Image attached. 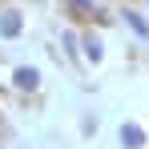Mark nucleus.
<instances>
[{
	"label": "nucleus",
	"mask_w": 149,
	"mask_h": 149,
	"mask_svg": "<svg viewBox=\"0 0 149 149\" xmlns=\"http://www.w3.org/2000/svg\"><path fill=\"white\" fill-rule=\"evenodd\" d=\"M12 85H16L20 93H36V89H40V69H32V65H20V69L12 73Z\"/></svg>",
	"instance_id": "nucleus-1"
},
{
	"label": "nucleus",
	"mask_w": 149,
	"mask_h": 149,
	"mask_svg": "<svg viewBox=\"0 0 149 149\" xmlns=\"http://www.w3.org/2000/svg\"><path fill=\"white\" fill-rule=\"evenodd\" d=\"M20 28H24V20H20V12H16V8L0 12V40H16V36H20Z\"/></svg>",
	"instance_id": "nucleus-2"
},
{
	"label": "nucleus",
	"mask_w": 149,
	"mask_h": 149,
	"mask_svg": "<svg viewBox=\"0 0 149 149\" xmlns=\"http://www.w3.org/2000/svg\"><path fill=\"white\" fill-rule=\"evenodd\" d=\"M121 145L125 149H145V129L137 121H125L121 125Z\"/></svg>",
	"instance_id": "nucleus-3"
},
{
	"label": "nucleus",
	"mask_w": 149,
	"mask_h": 149,
	"mask_svg": "<svg viewBox=\"0 0 149 149\" xmlns=\"http://www.w3.org/2000/svg\"><path fill=\"white\" fill-rule=\"evenodd\" d=\"M81 45H85V61H89V65H101V61H105V45H101V36L89 32V36H81Z\"/></svg>",
	"instance_id": "nucleus-4"
},
{
	"label": "nucleus",
	"mask_w": 149,
	"mask_h": 149,
	"mask_svg": "<svg viewBox=\"0 0 149 149\" xmlns=\"http://www.w3.org/2000/svg\"><path fill=\"white\" fill-rule=\"evenodd\" d=\"M125 24L133 28V32L141 36V40H149V20L141 16V12H125Z\"/></svg>",
	"instance_id": "nucleus-5"
},
{
	"label": "nucleus",
	"mask_w": 149,
	"mask_h": 149,
	"mask_svg": "<svg viewBox=\"0 0 149 149\" xmlns=\"http://www.w3.org/2000/svg\"><path fill=\"white\" fill-rule=\"evenodd\" d=\"M77 45H81V36H77V32H65V52H69V56H77Z\"/></svg>",
	"instance_id": "nucleus-6"
}]
</instances>
